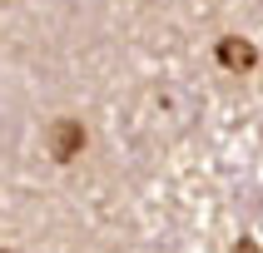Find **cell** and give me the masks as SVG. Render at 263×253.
Returning <instances> with one entry per match:
<instances>
[{
	"mask_svg": "<svg viewBox=\"0 0 263 253\" xmlns=\"http://www.w3.org/2000/svg\"><path fill=\"white\" fill-rule=\"evenodd\" d=\"M223 60H229V65H253V50H249V45H234V40H229V45H223Z\"/></svg>",
	"mask_w": 263,
	"mask_h": 253,
	"instance_id": "cell-2",
	"label": "cell"
},
{
	"mask_svg": "<svg viewBox=\"0 0 263 253\" xmlns=\"http://www.w3.org/2000/svg\"><path fill=\"white\" fill-rule=\"evenodd\" d=\"M80 144H85V134H80L74 119L55 124V159H74V149H80Z\"/></svg>",
	"mask_w": 263,
	"mask_h": 253,
	"instance_id": "cell-1",
	"label": "cell"
}]
</instances>
